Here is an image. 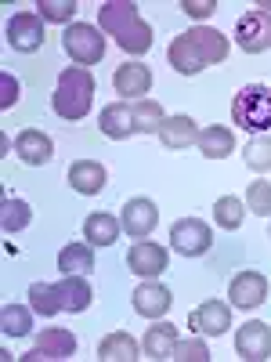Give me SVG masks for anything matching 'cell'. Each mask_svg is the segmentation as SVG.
Masks as SVG:
<instances>
[{
  "label": "cell",
  "mask_w": 271,
  "mask_h": 362,
  "mask_svg": "<svg viewBox=\"0 0 271 362\" xmlns=\"http://www.w3.org/2000/svg\"><path fill=\"white\" fill-rule=\"evenodd\" d=\"M112 87L124 102H141V95L152 90V69L145 62H124L112 73Z\"/></svg>",
  "instance_id": "12"
},
{
  "label": "cell",
  "mask_w": 271,
  "mask_h": 362,
  "mask_svg": "<svg viewBox=\"0 0 271 362\" xmlns=\"http://www.w3.org/2000/svg\"><path fill=\"white\" fill-rule=\"evenodd\" d=\"M235 40H239V47H243L246 54L267 51L271 47V11H260V8L246 11L243 18L235 22Z\"/></svg>",
  "instance_id": "6"
},
{
  "label": "cell",
  "mask_w": 271,
  "mask_h": 362,
  "mask_svg": "<svg viewBox=\"0 0 271 362\" xmlns=\"http://www.w3.org/2000/svg\"><path fill=\"white\" fill-rule=\"evenodd\" d=\"M51 105L62 119H83L95 105V76L90 69H80V66H69L58 73V87L51 95Z\"/></svg>",
  "instance_id": "2"
},
{
  "label": "cell",
  "mask_w": 271,
  "mask_h": 362,
  "mask_svg": "<svg viewBox=\"0 0 271 362\" xmlns=\"http://www.w3.org/2000/svg\"><path fill=\"white\" fill-rule=\"evenodd\" d=\"M243 163L257 174H267L271 170V134H257L250 138V145L243 148Z\"/></svg>",
  "instance_id": "32"
},
{
  "label": "cell",
  "mask_w": 271,
  "mask_h": 362,
  "mask_svg": "<svg viewBox=\"0 0 271 362\" xmlns=\"http://www.w3.org/2000/svg\"><path fill=\"white\" fill-rule=\"evenodd\" d=\"M15 156L22 160V163H29V167H44L51 156H54V141L44 134V131H22L18 138H15Z\"/></svg>",
  "instance_id": "18"
},
{
  "label": "cell",
  "mask_w": 271,
  "mask_h": 362,
  "mask_svg": "<svg viewBox=\"0 0 271 362\" xmlns=\"http://www.w3.org/2000/svg\"><path fill=\"white\" fill-rule=\"evenodd\" d=\"M58 286V300H62V312H87L90 300H95V290H90V283L83 276H66Z\"/></svg>",
  "instance_id": "23"
},
{
  "label": "cell",
  "mask_w": 271,
  "mask_h": 362,
  "mask_svg": "<svg viewBox=\"0 0 271 362\" xmlns=\"http://www.w3.org/2000/svg\"><path fill=\"white\" fill-rule=\"evenodd\" d=\"M58 268H62V276H87L90 268H95V247L87 243H69L58 250Z\"/></svg>",
  "instance_id": "25"
},
{
  "label": "cell",
  "mask_w": 271,
  "mask_h": 362,
  "mask_svg": "<svg viewBox=\"0 0 271 362\" xmlns=\"http://www.w3.org/2000/svg\"><path fill=\"white\" fill-rule=\"evenodd\" d=\"M174 358L177 362H210V348L203 341H177Z\"/></svg>",
  "instance_id": "36"
},
{
  "label": "cell",
  "mask_w": 271,
  "mask_h": 362,
  "mask_svg": "<svg viewBox=\"0 0 271 362\" xmlns=\"http://www.w3.org/2000/svg\"><path fill=\"white\" fill-rule=\"evenodd\" d=\"M214 8H217V0H181V11L192 15V18H199V22L214 15Z\"/></svg>",
  "instance_id": "37"
},
{
  "label": "cell",
  "mask_w": 271,
  "mask_h": 362,
  "mask_svg": "<svg viewBox=\"0 0 271 362\" xmlns=\"http://www.w3.org/2000/svg\"><path fill=\"white\" fill-rule=\"evenodd\" d=\"M29 308H33L37 315L51 319L62 312V300H58V286L54 283H33L29 286Z\"/></svg>",
  "instance_id": "29"
},
{
  "label": "cell",
  "mask_w": 271,
  "mask_h": 362,
  "mask_svg": "<svg viewBox=\"0 0 271 362\" xmlns=\"http://www.w3.org/2000/svg\"><path fill=\"white\" fill-rule=\"evenodd\" d=\"M127 268L141 279H159L170 268V254L159 243H148V239H138V243L127 250Z\"/></svg>",
  "instance_id": "8"
},
{
  "label": "cell",
  "mask_w": 271,
  "mask_h": 362,
  "mask_svg": "<svg viewBox=\"0 0 271 362\" xmlns=\"http://www.w3.org/2000/svg\"><path fill=\"white\" fill-rule=\"evenodd\" d=\"M231 124H239L250 134L271 131V87L267 83H246L231 98Z\"/></svg>",
  "instance_id": "3"
},
{
  "label": "cell",
  "mask_w": 271,
  "mask_h": 362,
  "mask_svg": "<svg viewBox=\"0 0 271 362\" xmlns=\"http://www.w3.org/2000/svg\"><path fill=\"white\" fill-rule=\"evenodd\" d=\"M145 355L152 362H163V358H174V348H177V326L170 322H156L145 329V341H141Z\"/></svg>",
  "instance_id": "22"
},
{
  "label": "cell",
  "mask_w": 271,
  "mask_h": 362,
  "mask_svg": "<svg viewBox=\"0 0 271 362\" xmlns=\"http://www.w3.org/2000/svg\"><path fill=\"white\" fill-rule=\"evenodd\" d=\"M199 153L206 160H228L235 153V134L228 127H217V124H210L206 131H199Z\"/></svg>",
  "instance_id": "24"
},
{
  "label": "cell",
  "mask_w": 271,
  "mask_h": 362,
  "mask_svg": "<svg viewBox=\"0 0 271 362\" xmlns=\"http://www.w3.org/2000/svg\"><path fill=\"white\" fill-rule=\"evenodd\" d=\"M228 326H231V308L224 300H203L188 315V329L203 334V337H221V334H228Z\"/></svg>",
  "instance_id": "14"
},
{
  "label": "cell",
  "mask_w": 271,
  "mask_h": 362,
  "mask_svg": "<svg viewBox=\"0 0 271 362\" xmlns=\"http://www.w3.org/2000/svg\"><path fill=\"white\" fill-rule=\"evenodd\" d=\"M167 58H170V66H174L181 76H195V73H203V69H206L203 54H199V47L192 44V37H188V33H181V37H174V40H170Z\"/></svg>",
  "instance_id": "19"
},
{
  "label": "cell",
  "mask_w": 271,
  "mask_h": 362,
  "mask_svg": "<svg viewBox=\"0 0 271 362\" xmlns=\"http://www.w3.org/2000/svg\"><path fill=\"white\" fill-rule=\"evenodd\" d=\"M267 239H271V232H267Z\"/></svg>",
  "instance_id": "39"
},
{
  "label": "cell",
  "mask_w": 271,
  "mask_h": 362,
  "mask_svg": "<svg viewBox=\"0 0 271 362\" xmlns=\"http://www.w3.org/2000/svg\"><path fill=\"white\" fill-rule=\"evenodd\" d=\"M163 119H167V112H163L159 102H152V98L134 102V124H138V134H159Z\"/></svg>",
  "instance_id": "30"
},
{
  "label": "cell",
  "mask_w": 271,
  "mask_h": 362,
  "mask_svg": "<svg viewBox=\"0 0 271 362\" xmlns=\"http://www.w3.org/2000/svg\"><path fill=\"white\" fill-rule=\"evenodd\" d=\"M119 218H112V214H90L87 221H83V239L90 247H112L116 239H119Z\"/></svg>",
  "instance_id": "26"
},
{
  "label": "cell",
  "mask_w": 271,
  "mask_h": 362,
  "mask_svg": "<svg viewBox=\"0 0 271 362\" xmlns=\"http://www.w3.org/2000/svg\"><path fill=\"white\" fill-rule=\"evenodd\" d=\"M192 141H199V127H195V119L192 116H167L163 119V127H159V145L163 148H188Z\"/></svg>",
  "instance_id": "20"
},
{
  "label": "cell",
  "mask_w": 271,
  "mask_h": 362,
  "mask_svg": "<svg viewBox=\"0 0 271 362\" xmlns=\"http://www.w3.org/2000/svg\"><path fill=\"white\" fill-rule=\"evenodd\" d=\"M235 351H239V358H246V362L271 358V326L260 322V319L243 322V326H239V334H235Z\"/></svg>",
  "instance_id": "11"
},
{
  "label": "cell",
  "mask_w": 271,
  "mask_h": 362,
  "mask_svg": "<svg viewBox=\"0 0 271 362\" xmlns=\"http://www.w3.org/2000/svg\"><path fill=\"white\" fill-rule=\"evenodd\" d=\"M98 29L127 54H145L152 47V25L138 15V4H131V0H105L98 8Z\"/></svg>",
  "instance_id": "1"
},
{
  "label": "cell",
  "mask_w": 271,
  "mask_h": 362,
  "mask_svg": "<svg viewBox=\"0 0 271 362\" xmlns=\"http://www.w3.org/2000/svg\"><path fill=\"white\" fill-rule=\"evenodd\" d=\"M131 305H134V312H138V315H145V319H152V322H156V319H163V315L170 312L174 293H170L163 283L148 279V283H138V286H134Z\"/></svg>",
  "instance_id": "13"
},
{
  "label": "cell",
  "mask_w": 271,
  "mask_h": 362,
  "mask_svg": "<svg viewBox=\"0 0 271 362\" xmlns=\"http://www.w3.org/2000/svg\"><path fill=\"white\" fill-rule=\"evenodd\" d=\"M156 221H159V206L145 196H134L124 203V214H119V225L131 239H148L156 232Z\"/></svg>",
  "instance_id": "9"
},
{
  "label": "cell",
  "mask_w": 271,
  "mask_h": 362,
  "mask_svg": "<svg viewBox=\"0 0 271 362\" xmlns=\"http://www.w3.org/2000/svg\"><path fill=\"white\" fill-rule=\"evenodd\" d=\"M62 47H66V54L73 58L80 69H87V66L102 62V54H105V37H102L98 25H90V22H73L66 33H62Z\"/></svg>",
  "instance_id": "4"
},
{
  "label": "cell",
  "mask_w": 271,
  "mask_h": 362,
  "mask_svg": "<svg viewBox=\"0 0 271 362\" xmlns=\"http://www.w3.org/2000/svg\"><path fill=\"white\" fill-rule=\"evenodd\" d=\"M246 210L260 218H271V181H253L246 189Z\"/></svg>",
  "instance_id": "35"
},
{
  "label": "cell",
  "mask_w": 271,
  "mask_h": 362,
  "mask_svg": "<svg viewBox=\"0 0 271 362\" xmlns=\"http://www.w3.org/2000/svg\"><path fill=\"white\" fill-rule=\"evenodd\" d=\"M188 37H192V44L199 47V54H203L206 66H221L224 58H228V37H221L217 29H210V25H192Z\"/></svg>",
  "instance_id": "21"
},
{
  "label": "cell",
  "mask_w": 271,
  "mask_h": 362,
  "mask_svg": "<svg viewBox=\"0 0 271 362\" xmlns=\"http://www.w3.org/2000/svg\"><path fill=\"white\" fill-rule=\"evenodd\" d=\"M243 199L239 196H221L217 203H214V221L224 228V232H235V228H243Z\"/></svg>",
  "instance_id": "33"
},
{
  "label": "cell",
  "mask_w": 271,
  "mask_h": 362,
  "mask_svg": "<svg viewBox=\"0 0 271 362\" xmlns=\"http://www.w3.org/2000/svg\"><path fill=\"white\" fill-rule=\"evenodd\" d=\"M4 33H8V44H11L15 51L33 54V51L44 47V18H40L37 11H18V15L8 18Z\"/></svg>",
  "instance_id": "7"
},
{
  "label": "cell",
  "mask_w": 271,
  "mask_h": 362,
  "mask_svg": "<svg viewBox=\"0 0 271 362\" xmlns=\"http://www.w3.org/2000/svg\"><path fill=\"white\" fill-rule=\"evenodd\" d=\"M228 297H231V305L235 308H260L264 305V297H267V279L260 276V272H239V276L228 283Z\"/></svg>",
  "instance_id": "15"
},
{
  "label": "cell",
  "mask_w": 271,
  "mask_h": 362,
  "mask_svg": "<svg viewBox=\"0 0 271 362\" xmlns=\"http://www.w3.org/2000/svg\"><path fill=\"white\" fill-rule=\"evenodd\" d=\"M98 358L102 362H134L138 358V344H134V337L127 334V329H116V334L102 337Z\"/></svg>",
  "instance_id": "27"
},
{
  "label": "cell",
  "mask_w": 271,
  "mask_h": 362,
  "mask_svg": "<svg viewBox=\"0 0 271 362\" xmlns=\"http://www.w3.org/2000/svg\"><path fill=\"white\" fill-rule=\"evenodd\" d=\"M29 221H33V210H29V203H25V199L8 196L4 203H0V228H4L8 235H15V232L29 228Z\"/></svg>",
  "instance_id": "28"
},
{
  "label": "cell",
  "mask_w": 271,
  "mask_h": 362,
  "mask_svg": "<svg viewBox=\"0 0 271 362\" xmlns=\"http://www.w3.org/2000/svg\"><path fill=\"white\" fill-rule=\"evenodd\" d=\"M98 127L105 138L112 141H127L131 134H138V124H134V105L127 102H112L98 112Z\"/></svg>",
  "instance_id": "16"
},
{
  "label": "cell",
  "mask_w": 271,
  "mask_h": 362,
  "mask_svg": "<svg viewBox=\"0 0 271 362\" xmlns=\"http://www.w3.org/2000/svg\"><path fill=\"white\" fill-rule=\"evenodd\" d=\"M0 87H4V95H0V109H11L18 102V80L11 73H0Z\"/></svg>",
  "instance_id": "38"
},
{
  "label": "cell",
  "mask_w": 271,
  "mask_h": 362,
  "mask_svg": "<svg viewBox=\"0 0 271 362\" xmlns=\"http://www.w3.org/2000/svg\"><path fill=\"white\" fill-rule=\"evenodd\" d=\"M76 0H37V15L44 22H69L76 15Z\"/></svg>",
  "instance_id": "34"
},
{
  "label": "cell",
  "mask_w": 271,
  "mask_h": 362,
  "mask_svg": "<svg viewBox=\"0 0 271 362\" xmlns=\"http://www.w3.org/2000/svg\"><path fill=\"white\" fill-rule=\"evenodd\" d=\"M66 181H69V189L80 192V196H98V192L105 189L109 174H105V167L95 163V160H76V163L69 167Z\"/></svg>",
  "instance_id": "17"
},
{
  "label": "cell",
  "mask_w": 271,
  "mask_h": 362,
  "mask_svg": "<svg viewBox=\"0 0 271 362\" xmlns=\"http://www.w3.org/2000/svg\"><path fill=\"white\" fill-rule=\"evenodd\" d=\"M29 326H33V312L22 308V305H4V312H0V334L4 337H25Z\"/></svg>",
  "instance_id": "31"
},
{
  "label": "cell",
  "mask_w": 271,
  "mask_h": 362,
  "mask_svg": "<svg viewBox=\"0 0 271 362\" xmlns=\"http://www.w3.org/2000/svg\"><path fill=\"white\" fill-rule=\"evenodd\" d=\"M170 247L181 257H203L214 247V232H210V225L199 221V218H181V221L170 225Z\"/></svg>",
  "instance_id": "5"
},
{
  "label": "cell",
  "mask_w": 271,
  "mask_h": 362,
  "mask_svg": "<svg viewBox=\"0 0 271 362\" xmlns=\"http://www.w3.org/2000/svg\"><path fill=\"white\" fill-rule=\"evenodd\" d=\"M73 351H76V337L69 334V329L51 326V329H44V334L37 337L33 351L22 355V358L25 362H66V358H73Z\"/></svg>",
  "instance_id": "10"
}]
</instances>
